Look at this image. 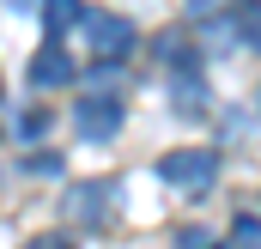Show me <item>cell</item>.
Returning <instances> with one entry per match:
<instances>
[{
  "label": "cell",
  "instance_id": "1",
  "mask_svg": "<svg viewBox=\"0 0 261 249\" xmlns=\"http://www.w3.org/2000/svg\"><path fill=\"white\" fill-rule=\"evenodd\" d=\"M213 170H219V158H213V152H206V146H182V152H164V158H158V177H164V183L170 188H213Z\"/></svg>",
  "mask_w": 261,
  "mask_h": 249
},
{
  "label": "cell",
  "instance_id": "2",
  "mask_svg": "<svg viewBox=\"0 0 261 249\" xmlns=\"http://www.w3.org/2000/svg\"><path fill=\"white\" fill-rule=\"evenodd\" d=\"M85 43H91L97 61H122L134 49V24L122 12H85Z\"/></svg>",
  "mask_w": 261,
  "mask_h": 249
},
{
  "label": "cell",
  "instance_id": "3",
  "mask_svg": "<svg viewBox=\"0 0 261 249\" xmlns=\"http://www.w3.org/2000/svg\"><path fill=\"white\" fill-rule=\"evenodd\" d=\"M73 122H79L85 140H116V128H122V104H116V97H79Z\"/></svg>",
  "mask_w": 261,
  "mask_h": 249
},
{
  "label": "cell",
  "instance_id": "4",
  "mask_svg": "<svg viewBox=\"0 0 261 249\" xmlns=\"http://www.w3.org/2000/svg\"><path fill=\"white\" fill-rule=\"evenodd\" d=\"M67 79H73V61H67V49H61V43L37 49V61H31V85H43V91H61Z\"/></svg>",
  "mask_w": 261,
  "mask_h": 249
},
{
  "label": "cell",
  "instance_id": "5",
  "mask_svg": "<svg viewBox=\"0 0 261 249\" xmlns=\"http://www.w3.org/2000/svg\"><path fill=\"white\" fill-rule=\"evenodd\" d=\"M43 24H49V43L67 37L73 24H85V0H43Z\"/></svg>",
  "mask_w": 261,
  "mask_h": 249
},
{
  "label": "cell",
  "instance_id": "6",
  "mask_svg": "<svg viewBox=\"0 0 261 249\" xmlns=\"http://www.w3.org/2000/svg\"><path fill=\"white\" fill-rule=\"evenodd\" d=\"M243 43L261 49V6H243Z\"/></svg>",
  "mask_w": 261,
  "mask_h": 249
},
{
  "label": "cell",
  "instance_id": "7",
  "mask_svg": "<svg viewBox=\"0 0 261 249\" xmlns=\"http://www.w3.org/2000/svg\"><path fill=\"white\" fill-rule=\"evenodd\" d=\"M237 249H261V219H237Z\"/></svg>",
  "mask_w": 261,
  "mask_h": 249
},
{
  "label": "cell",
  "instance_id": "8",
  "mask_svg": "<svg viewBox=\"0 0 261 249\" xmlns=\"http://www.w3.org/2000/svg\"><path fill=\"white\" fill-rule=\"evenodd\" d=\"M231 6H237V0H189L195 18H219V12H231Z\"/></svg>",
  "mask_w": 261,
  "mask_h": 249
},
{
  "label": "cell",
  "instance_id": "9",
  "mask_svg": "<svg viewBox=\"0 0 261 249\" xmlns=\"http://www.w3.org/2000/svg\"><path fill=\"white\" fill-rule=\"evenodd\" d=\"M55 170H61V158H55V152H49V158H31V177H55Z\"/></svg>",
  "mask_w": 261,
  "mask_h": 249
},
{
  "label": "cell",
  "instance_id": "10",
  "mask_svg": "<svg viewBox=\"0 0 261 249\" xmlns=\"http://www.w3.org/2000/svg\"><path fill=\"white\" fill-rule=\"evenodd\" d=\"M31 249H67V237H37Z\"/></svg>",
  "mask_w": 261,
  "mask_h": 249
}]
</instances>
